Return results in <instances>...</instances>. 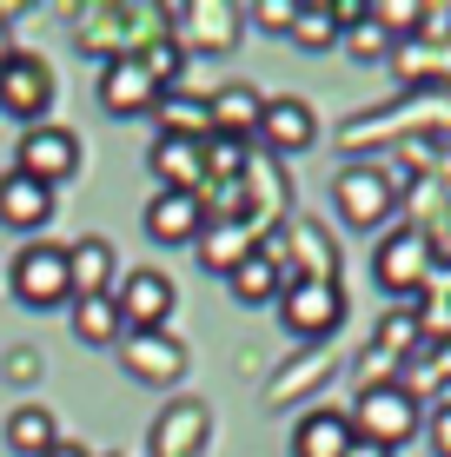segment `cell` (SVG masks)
<instances>
[{
    "label": "cell",
    "instance_id": "cell-23",
    "mask_svg": "<svg viewBox=\"0 0 451 457\" xmlns=\"http://www.w3.org/2000/svg\"><path fill=\"white\" fill-rule=\"evenodd\" d=\"M0 437H7V451H13V457H46V451L60 445L54 411H46V404H13L7 424H0Z\"/></svg>",
    "mask_w": 451,
    "mask_h": 457
},
{
    "label": "cell",
    "instance_id": "cell-37",
    "mask_svg": "<svg viewBox=\"0 0 451 457\" xmlns=\"http://www.w3.org/2000/svg\"><path fill=\"white\" fill-rule=\"evenodd\" d=\"M13 54V27H7V13H0V60Z\"/></svg>",
    "mask_w": 451,
    "mask_h": 457
},
{
    "label": "cell",
    "instance_id": "cell-30",
    "mask_svg": "<svg viewBox=\"0 0 451 457\" xmlns=\"http://www.w3.org/2000/svg\"><path fill=\"white\" fill-rule=\"evenodd\" d=\"M299 54H325V46H338V21H332V7H299V21H292V34H286Z\"/></svg>",
    "mask_w": 451,
    "mask_h": 457
},
{
    "label": "cell",
    "instance_id": "cell-2",
    "mask_svg": "<svg viewBox=\"0 0 451 457\" xmlns=\"http://www.w3.org/2000/svg\"><path fill=\"white\" fill-rule=\"evenodd\" d=\"M332 206L352 232H379L385 219L398 212V166H379V160H352L338 166L332 179Z\"/></svg>",
    "mask_w": 451,
    "mask_h": 457
},
{
    "label": "cell",
    "instance_id": "cell-4",
    "mask_svg": "<svg viewBox=\"0 0 451 457\" xmlns=\"http://www.w3.org/2000/svg\"><path fill=\"white\" fill-rule=\"evenodd\" d=\"M352 437H372V445H385V451H398V445H412L418 431H425V411H418V398L405 385H372L352 398Z\"/></svg>",
    "mask_w": 451,
    "mask_h": 457
},
{
    "label": "cell",
    "instance_id": "cell-11",
    "mask_svg": "<svg viewBox=\"0 0 451 457\" xmlns=\"http://www.w3.org/2000/svg\"><path fill=\"white\" fill-rule=\"evenodd\" d=\"M120 352V365H127V378H139V385H153V391H166V385H180L186 378V345L173 338V332H127L113 345Z\"/></svg>",
    "mask_w": 451,
    "mask_h": 457
},
{
    "label": "cell",
    "instance_id": "cell-29",
    "mask_svg": "<svg viewBox=\"0 0 451 457\" xmlns=\"http://www.w3.org/2000/svg\"><path fill=\"white\" fill-rule=\"evenodd\" d=\"M206 186H220V179H246V166H253V146L246 139H220V133H206Z\"/></svg>",
    "mask_w": 451,
    "mask_h": 457
},
{
    "label": "cell",
    "instance_id": "cell-9",
    "mask_svg": "<svg viewBox=\"0 0 451 457\" xmlns=\"http://www.w3.org/2000/svg\"><path fill=\"white\" fill-rule=\"evenodd\" d=\"M279 325L292 338H332L346 325V292L338 286H319V278H292L279 292Z\"/></svg>",
    "mask_w": 451,
    "mask_h": 457
},
{
    "label": "cell",
    "instance_id": "cell-14",
    "mask_svg": "<svg viewBox=\"0 0 451 457\" xmlns=\"http://www.w3.org/2000/svg\"><path fill=\"white\" fill-rule=\"evenodd\" d=\"M319 139V113L305 100H266V120H259L253 146H266L272 160H286V153H305Z\"/></svg>",
    "mask_w": 451,
    "mask_h": 457
},
{
    "label": "cell",
    "instance_id": "cell-34",
    "mask_svg": "<svg viewBox=\"0 0 451 457\" xmlns=\"http://www.w3.org/2000/svg\"><path fill=\"white\" fill-rule=\"evenodd\" d=\"M431 457H451V411H431Z\"/></svg>",
    "mask_w": 451,
    "mask_h": 457
},
{
    "label": "cell",
    "instance_id": "cell-24",
    "mask_svg": "<svg viewBox=\"0 0 451 457\" xmlns=\"http://www.w3.org/2000/svg\"><path fill=\"white\" fill-rule=\"evenodd\" d=\"M385 67H392V80L405 87V93H425V87H451L445 80V54H431L425 40H392V60H385Z\"/></svg>",
    "mask_w": 451,
    "mask_h": 457
},
{
    "label": "cell",
    "instance_id": "cell-35",
    "mask_svg": "<svg viewBox=\"0 0 451 457\" xmlns=\"http://www.w3.org/2000/svg\"><path fill=\"white\" fill-rule=\"evenodd\" d=\"M34 371H40V358H34V352H13V358H7V378H21V385H27Z\"/></svg>",
    "mask_w": 451,
    "mask_h": 457
},
{
    "label": "cell",
    "instance_id": "cell-39",
    "mask_svg": "<svg viewBox=\"0 0 451 457\" xmlns=\"http://www.w3.org/2000/svg\"><path fill=\"white\" fill-rule=\"evenodd\" d=\"M438 411H451V378H445V385H438Z\"/></svg>",
    "mask_w": 451,
    "mask_h": 457
},
{
    "label": "cell",
    "instance_id": "cell-25",
    "mask_svg": "<svg viewBox=\"0 0 451 457\" xmlns=\"http://www.w3.org/2000/svg\"><path fill=\"white\" fill-rule=\"evenodd\" d=\"M73 338L93 345V352H106V345H120L127 338V325H120V312H113V298H73Z\"/></svg>",
    "mask_w": 451,
    "mask_h": 457
},
{
    "label": "cell",
    "instance_id": "cell-32",
    "mask_svg": "<svg viewBox=\"0 0 451 457\" xmlns=\"http://www.w3.org/2000/svg\"><path fill=\"white\" fill-rule=\"evenodd\" d=\"M372 21H379L392 40H412L418 21H425V0H372Z\"/></svg>",
    "mask_w": 451,
    "mask_h": 457
},
{
    "label": "cell",
    "instance_id": "cell-12",
    "mask_svg": "<svg viewBox=\"0 0 451 457\" xmlns=\"http://www.w3.org/2000/svg\"><path fill=\"white\" fill-rule=\"evenodd\" d=\"M93 100H100V113H113V120H146L153 106H160V87H153V73L139 67L133 54H120V60H106V67H100Z\"/></svg>",
    "mask_w": 451,
    "mask_h": 457
},
{
    "label": "cell",
    "instance_id": "cell-18",
    "mask_svg": "<svg viewBox=\"0 0 451 457\" xmlns=\"http://www.w3.org/2000/svg\"><path fill=\"white\" fill-rule=\"evenodd\" d=\"M206 139H153L146 146V166L160 179V193H199L206 186Z\"/></svg>",
    "mask_w": 451,
    "mask_h": 457
},
{
    "label": "cell",
    "instance_id": "cell-3",
    "mask_svg": "<svg viewBox=\"0 0 451 457\" xmlns=\"http://www.w3.org/2000/svg\"><path fill=\"white\" fill-rule=\"evenodd\" d=\"M239 27H246V13L232 7V0H173L166 7V34L180 40V54L193 60V54H206V60H220L239 46Z\"/></svg>",
    "mask_w": 451,
    "mask_h": 457
},
{
    "label": "cell",
    "instance_id": "cell-21",
    "mask_svg": "<svg viewBox=\"0 0 451 457\" xmlns=\"http://www.w3.org/2000/svg\"><path fill=\"white\" fill-rule=\"evenodd\" d=\"M73 21H80V27H73V40H80L87 54L100 60V67L127 54V21H120V0H93V7H73Z\"/></svg>",
    "mask_w": 451,
    "mask_h": 457
},
{
    "label": "cell",
    "instance_id": "cell-27",
    "mask_svg": "<svg viewBox=\"0 0 451 457\" xmlns=\"http://www.w3.org/2000/svg\"><path fill=\"white\" fill-rule=\"evenodd\" d=\"M226 292L239 298V305H279V292H286V286H279V272H272L266 252H253V259H246L239 272L226 278Z\"/></svg>",
    "mask_w": 451,
    "mask_h": 457
},
{
    "label": "cell",
    "instance_id": "cell-28",
    "mask_svg": "<svg viewBox=\"0 0 451 457\" xmlns=\"http://www.w3.org/2000/svg\"><path fill=\"white\" fill-rule=\"evenodd\" d=\"M372 352L392 358V365H405V358L425 352V332H418V312H392V319L372 332Z\"/></svg>",
    "mask_w": 451,
    "mask_h": 457
},
{
    "label": "cell",
    "instance_id": "cell-36",
    "mask_svg": "<svg viewBox=\"0 0 451 457\" xmlns=\"http://www.w3.org/2000/svg\"><path fill=\"white\" fill-rule=\"evenodd\" d=\"M346 457H392V451H385V445H372V437H352V451Z\"/></svg>",
    "mask_w": 451,
    "mask_h": 457
},
{
    "label": "cell",
    "instance_id": "cell-26",
    "mask_svg": "<svg viewBox=\"0 0 451 457\" xmlns=\"http://www.w3.org/2000/svg\"><path fill=\"white\" fill-rule=\"evenodd\" d=\"M160 139H206L213 120H206V100H193V93H160Z\"/></svg>",
    "mask_w": 451,
    "mask_h": 457
},
{
    "label": "cell",
    "instance_id": "cell-10",
    "mask_svg": "<svg viewBox=\"0 0 451 457\" xmlns=\"http://www.w3.org/2000/svg\"><path fill=\"white\" fill-rule=\"evenodd\" d=\"M46 106H54V67H46L40 54H27V46H13V54L0 60V113L40 126Z\"/></svg>",
    "mask_w": 451,
    "mask_h": 457
},
{
    "label": "cell",
    "instance_id": "cell-15",
    "mask_svg": "<svg viewBox=\"0 0 451 457\" xmlns=\"http://www.w3.org/2000/svg\"><path fill=\"white\" fill-rule=\"evenodd\" d=\"M139 219H146V239L153 245H199V232H206L199 193H153Z\"/></svg>",
    "mask_w": 451,
    "mask_h": 457
},
{
    "label": "cell",
    "instance_id": "cell-38",
    "mask_svg": "<svg viewBox=\"0 0 451 457\" xmlns=\"http://www.w3.org/2000/svg\"><path fill=\"white\" fill-rule=\"evenodd\" d=\"M46 457H93V451H80V445H54Z\"/></svg>",
    "mask_w": 451,
    "mask_h": 457
},
{
    "label": "cell",
    "instance_id": "cell-1",
    "mask_svg": "<svg viewBox=\"0 0 451 457\" xmlns=\"http://www.w3.org/2000/svg\"><path fill=\"white\" fill-rule=\"evenodd\" d=\"M385 139H405V146H451V87L405 93L398 106H372V113H352L346 126H338V146L346 153L385 146Z\"/></svg>",
    "mask_w": 451,
    "mask_h": 457
},
{
    "label": "cell",
    "instance_id": "cell-13",
    "mask_svg": "<svg viewBox=\"0 0 451 457\" xmlns=\"http://www.w3.org/2000/svg\"><path fill=\"white\" fill-rule=\"evenodd\" d=\"M206 437H213V411L206 404L199 398H166V411L153 418L146 445H153V457H199Z\"/></svg>",
    "mask_w": 451,
    "mask_h": 457
},
{
    "label": "cell",
    "instance_id": "cell-17",
    "mask_svg": "<svg viewBox=\"0 0 451 457\" xmlns=\"http://www.w3.org/2000/svg\"><path fill=\"white\" fill-rule=\"evenodd\" d=\"M206 120H213V133H220V139H246V146H253L259 120H266V93L246 87V80H232L220 93H206Z\"/></svg>",
    "mask_w": 451,
    "mask_h": 457
},
{
    "label": "cell",
    "instance_id": "cell-5",
    "mask_svg": "<svg viewBox=\"0 0 451 457\" xmlns=\"http://www.w3.org/2000/svg\"><path fill=\"white\" fill-rule=\"evenodd\" d=\"M372 272H379V286L392 292V298H418V292L431 286V272H438L425 226H398V232H385V239L372 245Z\"/></svg>",
    "mask_w": 451,
    "mask_h": 457
},
{
    "label": "cell",
    "instance_id": "cell-19",
    "mask_svg": "<svg viewBox=\"0 0 451 457\" xmlns=\"http://www.w3.org/2000/svg\"><path fill=\"white\" fill-rule=\"evenodd\" d=\"M46 219H54V193H46L40 179H27V172H0V226L7 232H40Z\"/></svg>",
    "mask_w": 451,
    "mask_h": 457
},
{
    "label": "cell",
    "instance_id": "cell-22",
    "mask_svg": "<svg viewBox=\"0 0 451 457\" xmlns=\"http://www.w3.org/2000/svg\"><path fill=\"white\" fill-rule=\"evenodd\" d=\"M253 252H259V239L246 226H206V232H199V245H193V259H199V272H206V278H232Z\"/></svg>",
    "mask_w": 451,
    "mask_h": 457
},
{
    "label": "cell",
    "instance_id": "cell-6",
    "mask_svg": "<svg viewBox=\"0 0 451 457\" xmlns=\"http://www.w3.org/2000/svg\"><path fill=\"white\" fill-rule=\"evenodd\" d=\"M113 312L127 332H166L180 312V286L160 272V265H133V272H120L113 286Z\"/></svg>",
    "mask_w": 451,
    "mask_h": 457
},
{
    "label": "cell",
    "instance_id": "cell-16",
    "mask_svg": "<svg viewBox=\"0 0 451 457\" xmlns=\"http://www.w3.org/2000/svg\"><path fill=\"white\" fill-rule=\"evenodd\" d=\"M67 278H73V298H113V286H120L113 239H100V232L73 239L67 245Z\"/></svg>",
    "mask_w": 451,
    "mask_h": 457
},
{
    "label": "cell",
    "instance_id": "cell-33",
    "mask_svg": "<svg viewBox=\"0 0 451 457\" xmlns=\"http://www.w3.org/2000/svg\"><path fill=\"white\" fill-rule=\"evenodd\" d=\"M239 13L259 27V34H279V40H286L292 21H299V0H259V7H239Z\"/></svg>",
    "mask_w": 451,
    "mask_h": 457
},
{
    "label": "cell",
    "instance_id": "cell-7",
    "mask_svg": "<svg viewBox=\"0 0 451 457\" xmlns=\"http://www.w3.org/2000/svg\"><path fill=\"white\" fill-rule=\"evenodd\" d=\"M13 172L40 179L46 193H54V186H67L73 172H80V133H73V126H54V120L27 126V133H21V153H13Z\"/></svg>",
    "mask_w": 451,
    "mask_h": 457
},
{
    "label": "cell",
    "instance_id": "cell-31",
    "mask_svg": "<svg viewBox=\"0 0 451 457\" xmlns=\"http://www.w3.org/2000/svg\"><path fill=\"white\" fill-rule=\"evenodd\" d=\"M338 46H346V54L359 60V67H379V60H392V34H385V27L372 21V13H365L359 27H346V34H338Z\"/></svg>",
    "mask_w": 451,
    "mask_h": 457
},
{
    "label": "cell",
    "instance_id": "cell-20",
    "mask_svg": "<svg viewBox=\"0 0 451 457\" xmlns=\"http://www.w3.org/2000/svg\"><path fill=\"white\" fill-rule=\"evenodd\" d=\"M346 451H352V418L332 404H313L292 424V457H346Z\"/></svg>",
    "mask_w": 451,
    "mask_h": 457
},
{
    "label": "cell",
    "instance_id": "cell-8",
    "mask_svg": "<svg viewBox=\"0 0 451 457\" xmlns=\"http://www.w3.org/2000/svg\"><path fill=\"white\" fill-rule=\"evenodd\" d=\"M13 298L27 312H54V305H73V278H67V245H46L34 239L13 259Z\"/></svg>",
    "mask_w": 451,
    "mask_h": 457
}]
</instances>
